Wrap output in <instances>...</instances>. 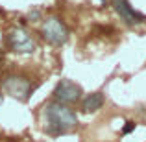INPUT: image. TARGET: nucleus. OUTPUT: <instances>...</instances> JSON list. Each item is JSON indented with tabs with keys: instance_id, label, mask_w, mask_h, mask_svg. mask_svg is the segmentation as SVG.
Listing matches in <instances>:
<instances>
[{
	"instance_id": "39448f33",
	"label": "nucleus",
	"mask_w": 146,
	"mask_h": 142,
	"mask_svg": "<svg viewBox=\"0 0 146 142\" xmlns=\"http://www.w3.org/2000/svg\"><path fill=\"white\" fill-rule=\"evenodd\" d=\"M7 46L13 50V52L30 53V52L35 50V41H33V37L26 30L17 28V30H11L9 35H7Z\"/></svg>"
},
{
	"instance_id": "f03ea898",
	"label": "nucleus",
	"mask_w": 146,
	"mask_h": 142,
	"mask_svg": "<svg viewBox=\"0 0 146 142\" xmlns=\"http://www.w3.org/2000/svg\"><path fill=\"white\" fill-rule=\"evenodd\" d=\"M43 37L54 46H61L68 39V30L57 17H50L43 24Z\"/></svg>"
},
{
	"instance_id": "0eeeda50",
	"label": "nucleus",
	"mask_w": 146,
	"mask_h": 142,
	"mask_svg": "<svg viewBox=\"0 0 146 142\" xmlns=\"http://www.w3.org/2000/svg\"><path fill=\"white\" fill-rule=\"evenodd\" d=\"M104 102H106V96L102 92L87 94L85 98H83V102H82V109L85 111V113H94V111H98L100 107L104 105Z\"/></svg>"
},
{
	"instance_id": "f257e3e1",
	"label": "nucleus",
	"mask_w": 146,
	"mask_h": 142,
	"mask_svg": "<svg viewBox=\"0 0 146 142\" xmlns=\"http://www.w3.org/2000/svg\"><path fill=\"white\" fill-rule=\"evenodd\" d=\"M78 125V116L68 105L59 102H50L44 105V131L50 135H59Z\"/></svg>"
},
{
	"instance_id": "20e7f679",
	"label": "nucleus",
	"mask_w": 146,
	"mask_h": 142,
	"mask_svg": "<svg viewBox=\"0 0 146 142\" xmlns=\"http://www.w3.org/2000/svg\"><path fill=\"white\" fill-rule=\"evenodd\" d=\"M54 98L56 102L68 105V103H76L82 98V87L74 81H68V79H61L59 83L54 89Z\"/></svg>"
},
{
	"instance_id": "7ed1b4c3",
	"label": "nucleus",
	"mask_w": 146,
	"mask_h": 142,
	"mask_svg": "<svg viewBox=\"0 0 146 142\" xmlns=\"http://www.w3.org/2000/svg\"><path fill=\"white\" fill-rule=\"evenodd\" d=\"M2 89L6 90L9 96L17 100H28V96L32 94V83H30L28 78L24 76H7L6 79L2 81Z\"/></svg>"
},
{
	"instance_id": "6e6552de",
	"label": "nucleus",
	"mask_w": 146,
	"mask_h": 142,
	"mask_svg": "<svg viewBox=\"0 0 146 142\" xmlns=\"http://www.w3.org/2000/svg\"><path fill=\"white\" fill-rule=\"evenodd\" d=\"M133 129H135V122H128V124L124 125V129H122V135H128V133H131Z\"/></svg>"
},
{
	"instance_id": "9d476101",
	"label": "nucleus",
	"mask_w": 146,
	"mask_h": 142,
	"mask_svg": "<svg viewBox=\"0 0 146 142\" xmlns=\"http://www.w3.org/2000/svg\"><path fill=\"white\" fill-rule=\"evenodd\" d=\"M0 63H2V52H0Z\"/></svg>"
},
{
	"instance_id": "423d86ee",
	"label": "nucleus",
	"mask_w": 146,
	"mask_h": 142,
	"mask_svg": "<svg viewBox=\"0 0 146 142\" xmlns=\"http://www.w3.org/2000/svg\"><path fill=\"white\" fill-rule=\"evenodd\" d=\"M111 6H113V9L118 13V17L128 26H135V24H141V22L146 20L144 15L133 9V6L128 0H111Z\"/></svg>"
},
{
	"instance_id": "1a4fd4ad",
	"label": "nucleus",
	"mask_w": 146,
	"mask_h": 142,
	"mask_svg": "<svg viewBox=\"0 0 146 142\" xmlns=\"http://www.w3.org/2000/svg\"><path fill=\"white\" fill-rule=\"evenodd\" d=\"M2 102H4V96H2V92H0V105H2Z\"/></svg>"
}]
</instances>
